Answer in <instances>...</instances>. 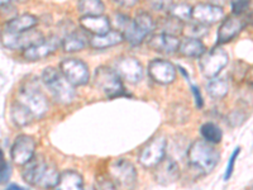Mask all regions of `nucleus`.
<instances>
[{"instance_id": "5701e85b", "label": "nucleus", "mask_w": 253, "mask_h": 190, "mask_svg": "<svg viewBox=\"0 0 253 190\" xmlns=\"http://www.w3.org/2000/svg\"><path fill=\"white\" fill-rule=\"evenodd\" d=\"M55 190H84L83 176L74 170L61 173Z\"/></svg>"}, {"instance_id": "7ed1b4c3", "label": "nucleus", "mask_w": 253, "mask_h": 190, "mask_svg": "<svg viewBox=\"0 0 253 190\" xmlns=\"http://www.w3.org/2000/svg\"><path fill=\"white\" fill-rule=\"evenodd\" d=\"M42 81L58 103L70 104L76 98L75 87L65 78L61 70L46 67L42 72Z\"/></svg>"}, {"instance_id": "b1692460", "label": "nucleus", "mask_w": 253, "mask_h": 190, "mask_svg": "<svg viewBox=\"0 0 253 190\" xmlns=\"http://www.w3.org/2000/svg\"><path fill=\"white\" fill-rule=\"evenodd\" d=\"M38 19L31 14H22L18 17L12 18L5 23L6 32H13V33H19V32H26L33 29V27L37 26Z\"/></svg>"}, {"instance_id": "4be33fe9", "label": "nucleus", "mask_w": 253, "mask_h": 190, "mask_svg": "<svg viewBox=\"0 0 253 190\" xmlns=\"http://www.w3.org/2000/svg\"><path fill=\"white\" fill-rule=\"evenodd\" d=\"M126 40L123 36V33L119 31H112L110 29L108 33L105 35H99V36H91L90 37V46L92 48L96 49H103V48H108V47H113V46H118L121 45L123 41Z\"/></svg>"}, {"instance_id": "9d476101", "label": "nucleus", "mask_w": 253, "mask_h": 190, "mask_svg": "<svg viewBox=\"0 0 253 190\" xmlns=\"http://www.w3.org/2000/svg\"><path fill=\"white\" fill-rule=\"evenodd\" d=\"M44 37L42 33L35 29L26 32H19V33H13V32L4 31L1 35V44L10 49H20L28 48L33 45L43 41Z\"/></svg>"}, {"instance_id": "9b49d317", "label": "nucleus", "mask_w": 253, "mask_h": 190, "mask_svg": "<svg viewBox=\"0 0 253 190\" xmlns=\"http://www.w3.org/2000/svg\"><path fill=\"white\" fill-rule=\"evenodd\" d=\"M35 139L28 135H20L13 142L12 150H10V157H12V161L14 165L24 166V165H27L31 161L32 158L35 157Z\"/></svg>"}, {"instance_id": "39448f33", "label": "nucleus", "mask_w": 253, "mask_h": 190, "mask_svg": "<svg viewBox=\"0 0 253 190\" xmlns=\"http://www.w3.org/2000/svg\"><path fill=\"white\" fill-rule=\"evenodd\" d=\"M18 101L23 104L24 107L35 115V118H42L49 109L46 95L41 92L40 87L36 83H26L20 88Z\"/></svg>"}, {"instance_id": "bb28decb", "label": "nucleus", "mask_w": 253, "mask_h": 190, "mask_svg": "<svg viewBox=\"0 0 253 190\" xmlns=\"http://www.w3.org/2000/svg\"><path fill=\"white\" fill-rule=\"evenodd\" d=\"M184 22H181L177 18L172 17V15H169V17L164 18V19L160 20V24L158 27L161 28L162 33H166V35L176 36L181 35L184 32Z\"/></svg>"}, {"instance_id": "ddd939ff", "label": "nucleus", "mask_w": 253, "mask_h": 190, "mask_svg": "<svg viewBox=\"0 0 253 190\" xmlns=\"http://www.w3.org/2000/svg\"><path fill=\"white\" fill-rule=\"evenodd\" d=\"M114 70L118 72L122 80L126 83L135 84L142 80L143 78V66L137 58L124 56L115 61Z\"/></svg>"}, {"instance_id": "4c0bfd02", "label": "nucleus", "mask_w": 253, "mask_h": 190, "mask_svg": "<svg viewBox=\"0 0 253 190\" xmlns=\"http://www.w3.org/2000/svg\"><path fill=\"white\" fill-rule=\"evenodd\" d=\"M10 174H12L10 166H9L8 162L4 160V157H1V176H0V182H1V184L8 182L9 178H10Z\"/></svg>"}, {"instance_id": "dca6fc26", "label": "nucleus", "mask_w": 253, "mask_h": 190, "mask_svg": "<svg viewBox=\"0 0 253 190\" xmlns=\"http://www.w3.org/2000/svg\"><path fill=\"white\" fill-rule=\"evenodd\" d=\"M155 180L160 185H170L177 182L180 178V167L175 158L165 157L157 166L155 167Z\"/></svg>"}, {"instance_id": "c9c22d12", "label": "nucleus", "mask_w": 253, "mask_h": 190, "mask_svg": "<svg viewBox=\"0 0 253 190\" xmlns=\"http://www.w3.org/2000/svg\"><path fill=\"white\" fill-rule=\"evenodd\" d=\"M251 0H230V6L234 15H241L250 8Z\"/></svg>"}, {"instance_id": "4468645a", "label": "nucleus", "mask_w": 253, "mask_h": 190, "mask_svg": "<svg viewBox=\"0 0 253 190\" xmlns=\"http://www.w3.org/2000/svg\"><path fill=\"white\" fill-rule=\"evenodd\" d=\"M148 75L161 85H169L176 79V67L166 60H153L148 65Z\"/></svg>"}, {"instance_id": "393cba45", "label": "nucleus", "mask_w": 253, "mask_h": 190, "mask_svg": "<svg viewBox=\"0 0 253 190\" xmlns=\"http://www.w3.org/2000/svg\"><path fill=\"white\" fill-rule=\"evenodd\" d=\"M178 52L186 57H202L205 53V47L202 40L186 37L184 41H181Z\"/></svg>"}, {"instance_id": "f8f14e48", "label": "nucleus", "mask_w": 253, "mask_h": 190, "mask_svg": "<svg viewBox=\"0 0 253 190\" xmlns=\"http://www.w3.org/2000/svg\"><path fill=\"white\" fill-rule=\"evenodd\" d=\"M60 70L74 87H83L89 81L90 74L86 63L79 58L63 60L60 65Z\"/></svg>"}, {"instance_id": "ea45409f", "label": "nucleus", "mask_w": 253, "mask_h": 190, "mask_svg": "<svg viewBox=\"0 0 253 190\" xmlns=\"http://www.w3.org/2000/svg\"><path fill=\"white\" fill-rule=\"evenodd\" d=\"M114 1L121 6H124V8H133L138 3V0H114Z\"/></svg>"}, {"instance_id": "c756f323", "label": "nucleus", "mask_w": 253, "mask_h": 190, "mask_svg": "<svg viewBox=\"0 0 253 190\" xmlns=\"http://www.w3.org/2000/svg\"><path fill=\"white\" fill-rule=\"evenodd\" d=\"M208 32H209V28H208L207 24H203L200 22L191 19L184 24V32L182 33H185V36L189 38L202 40L203 37L208 35Z\"/></svg>"}, {"instance_id": "58836bf2", "label": "nucleus", "mask_w": 253, "mask_h": 190, "mask_svg": "<svg viewBox=\"0 0 253 190\" xmlns=\"http://www.w3.org/2000/svg\"><path fill=\"white\" fill-rule=\"evenodd\" d=\"M191 90H193V93H194V98H195L196 107L203 108V104H204V101H203L202 94H200V90H199V88H196L195 85H191Z\"/></svg>"}, {"instance_id": "2f4dec72", "label": "nucleus", "mask_w": 253, "mask_h": 190, "mask_svg": "<svg viewBox=\"0 0 253 190\" xmlns=\"http://www.w3.org/2000/svg\"><path fill=\"white\" fill-rule=\"evenodd\" d=\"M170 15L186 23V22L193 19V8L186 3L173 4L172 9L170 10Z\"/></svg>"}, {"instance_id": "c03bdc74", "label": "nucleus", "mask_w": 253, "mask_h": 190, "mask_svg": "<svg viewBox=\"0 0 253 190\" xmlns=\"http://www.w3.org/2000/svg\"><path fill=\"white\" fill-rule=\"evenodd\" d=\"M250 22H251V23H252V24H253V13H252V14H251V18H250Z\"/></svg>"}, {"instance_id": "1a4fd4ad", "label": "nucleus", "mask_w": 253, "mask_h": 190, "mask_svg": "<svg viewBox=\"0 0 253 190\" xmlns=\"http://www.w3.org/2000/svg\"><path fill=\"white\" fill-rule=\"evenodd\" d=\"M167 140L165 136H155L139 152V164L144 167H156L166 157Z\"/></svg>"}, {"instance_id": "20e7f679", "label": "nucleus", "mask_w": 253, "mask_h": 190, "mask_svg": "<svg viewBox=\"0 0 253 190\" xmlns=\"http://www.w3.org/2000/svg\"><path fill=\"white\" fill-rule=\"evenodd\" d=\"M157 24L155 23L153 18L148 13L139 12L135 15L134 19L128 18L121 31L124 38L129 42L132 46H138L144 41V38L151 35Z\"/></svg>"}, {"instance_id": "f704fd0d", "label": "nucleus", "mask_w": 253, "mask_h": 190, "mask_svg": "<svg viewBox=\"0 0 253 190\" xmlns=\"http://www.w3.org/2000/svg\"><path fill=\"white\" fill-rule=\"evenodd\" d=\"M247 119V114L246 112H243L242 109H234L229 113L228 115V121H229L230 126L232 127H238L241 124L245 123V121Z\"/></svg>"}, {"instance_id": "e433bc0d", "label": "nucleus", "mask_w": 253, "mask_h": 190, "mask_svg": "<svg viewBox=\"0 0 253 190\" xmlns=\"http://www.w3.org/2000/svg\"><path fill=\"white\" fill-rule=\"evenodd\" d=\"M239 152H241V148L238 147V148H236V150L233 151V153L230 155L229 162H228V166H227V170H225V174H224V180L230 179V176H232V174H233L234 164H236V160H237V157H238Z\"/></svg>"}, {"instance_id": "423d86ee", "label": "nucleus", "mask_w": 253, "mask_h": 190, "mask_svg": "<svg viewBox=\"0 0 253 190\" xmlns=\"http://www.w3.org/2000/svg\"><path fill=\"white\" fill-rule=\"evenodd\" d=\"M94 85L108 96H121L126 94L122 78L109 66H100L95 70Z\"/></svg>"}, {"instance_id": "72a5a7b5", "label": "nucleus", "mask_w": 253, "mask_h": 190, "mask_svg": "<svg viewBox=\"0 0 253 190\" xmlns=\"http://www.w3.org/2000/svg\"><path fill=\"white\" fill-rule=\"evenodd\" d=\"M95 190H119V188L109 175L98 176L95 179Z\"/></svg>"}, {"instance_id": "37998d69", "label": "nucleus", "mask_w": 253, "mask_h": 190, "mask_svg": "<svg viewBox=\"0 0 253 190\" xmlns=\"http://www.w3.org/2000/svg\"><path fill=\"white\" fill-rule=\"evenodd\" d=\"M13 1H17V0H0V3H1V6L9 5V4L13 3Z\"/></svg>"}, {"instance_id": "a211bd4d", "label": "nucleus", "mask_w": 253, "mask_h": 190, "mask_svg": "<svg viewBox=\"0 0 253 190\" xmlns=\"http://www.w3.org/2000/svg\"><path fill=\"white\" fill-rule=\"evenodd\" d=\"M245 20L239 18L238 15L227 18L219 27L218 36H216V44L223 45L232 41L241 33L242 29L245 28Z\"/></svg>"}, {"instance_id": "a878e982", "label": "nucleus", "mask_w": 253, "mask_h": 190, "mask_svg": "<svg viewBox=\"0 0 253 190\" xmlns=\"http://www.w3.org/2000/svg\"><path fill=\"white\" fill-rule=\"evenodd\" d=\"M10 118H12L13 123L17 124V126L26 127L35 119V115L32 114L23 104L15 101L10 107Z\"/></svg>"}, {"instance_id": "6ab92c4d", "label": "nucleus", "mask_w": 253, "mask_h": 190, "mask_svg": "<svg viewBox=\"0 0 253 190\" xmlns=\"http://www.w3.org/2000/svg\"><path fill=\"white\" fill-rule=\"evenodd\" d=\"M181 41L176 36L166 35V33H158L153 35L148 41V46L156 52L165 53V55H172L180 49Z\"/></svg>"}, {"instance_id": "79ce46f5", "label": "nucleus", "mask_w": 253, "mask_h": 190, "mask_svg": "<svg viewBox=\"0 0 253 190\" xmlns=\"http://www.w3.org/2000/svg\"><path fill=\"white\" fill-rule=\"evenodd\" d=\"M248 83L253 85V67L250 70V72H248Z\"/></svg>"}, {"instance_id": "aec40b11", "label": "nucleus", "mask_w": 253, "mask_h": 190, "mask_svg": "<svg viewBox=\"0 0 253 190\" xmlns=\"http://www.w3.org/2000/svg\"><path fill=\"white\" fill-rule=\"evenodd\" d=\"M80 24L84 31L92 36L105 35L110 31V20L105 15H83Z\"/></svg>"}, {"instance_id": "6e6552de", "label": "nucleus", "mask_w": 253, "mask_h": 190, "mask_svg": "<svg viewBox=\"0 0 253 190\" xmlns=\"http://www.w3.org/2000/svg\"><path fill=\"white\" fill-rule=\"evenodd\" d=\"M229 62L228 52L221 47H214L210 51L205 52L200 57V71L207 79H215Z\"/></svg>"}, {"instance_id": "2eb2a0df", "label": "nucleus", "mask_w": 253, "mask_h": 190, "mask_svg": "<svg viewBox=\"0 0 253 190\" xmlns=\"http://www.w3.org/2000/svg\"><path fill=\"white\" fill-rule=\"evenodd\" d=\"M60 38L57 36H51V37L44 38L43 41L24 49L23 57L27 61H40L51 55L52 52H55L60 47Z\"/></svg>"}, {"instance_id": "f257e3e1", "label": "nucleus", "mask_w": 253, "mask_h": 190, "mask_svg": "<svg viewBox=\"0 0 253 190\" xmlns=\"http://www.w3.org/2000/svg\"><path fill=\"white\" fill-rule=\"evenodd\" d=\"M22 175L27 184L41 189H51L57 185L61 174L55 165L47 161L43 156L36 155L28 164L24 165Z\"/></svg>"}, {"instance_id": "a18cd8bd", "label": "nucleus", "mask_w": 253, "mask_h": 190, "mask_svg": "<svg viewBox=\"0 0 253 190\" xmlns=\"http://www.w3.org/2000/svg\"><path fill=\"white\" fill-rule=\"evenodd\" d=\"M247 190H253V184L252 185H251V187L250 188H248V189Z\"/></svg>"}, {"instance_id": "f03ea898", "label": "nucleus", "mask_w": 253, "mask_h": 190, "mask_svg": "<svg viewBox=\"0 0 253 190\" xmlns=\"http://www.w3.org/2000/svg\"><path fill=\"white\" fill-rule=\"evenodd\" d=\"M190 167L196 173L205 175L214 170L219 162V151L205 140H198L190 144L186 153Z\"/></svg>"}, {"instance_id": "cd10ccee", "label": "nucleus", "mask_w": 253, "mask_h": 190, "mask_svg": "<svg viewBox=\"0 0 253 190\" xmlns=\"http://www.w3.org/2000/svg\"><path fill=\"white\" fill-rule=\"evenodd\" d=\"M207 92L211 98L223 99L229 92V83L225 79H211L207 85Z\"/></svg>"}, {"instance_id": "473e14b6", "label": "nucleus", "mask_w": 253, "mask_h": 190, "mask_svg": "<svg viewBox=\"0 0 253 190\" xmlns=\"http://www.w3.org/2000/svg\"><path fill=\"white\" fill-rule=\"evenodd\" d=\"M146 3L153 12L167 13L173 6V0H146Z\"/></svg>"}, {"instance_id": "c85d7f7f", "label": "nucleus", "mask_w": 253, "mask_h": 190, "mask_svg": "<svg viewBox=\"0 0 253 190\" xmlns=\"http://www.w3.org/2000/svg\"><path fill=\"white\" fill-rule=\"evenodd\" d=\"M78 6L83 15H103L105 10L101 0H79Z\"/></svg>"}, {"instance_id": "7c9ffc66", "label": "nucleus", "mask_w": 253, "mask_h": 190, "mask_svg": "<svg viewBox=\"0 0 253 190\" xmlns=\"http://www.w3.org/2000/svg\"><path fill=\"white\" fill-rule=\"evenodd\" d=\"M200 135L203 136V140L210 142V143L216 144L221 141V137H223V132L219 128L216 124L214 123H204L200 127Z\"/></svg>"}, {"instance_id": "f3484780", "label": "nucleus", "mask_w": 253, "mask_h": 190, "mask_svg": "<svg viewBox=\"0 0 253 190\" xmlns=\"http://www.w3.org/2000/svg\"><path fill=\"white\" fill-rule=\"evenodd\" d=\"M223 18H224V12H223L221 6L202 3L193 8V19L203 24H207V26L218 23Z\"/></svg>"}, {"instance_id": "a19ab883", "label": "nucleus", "mask_w": 253, "mask_h": 190, "mask_svg": "<svg viewBox=\"0 0 253 190\" xmlns=\"http://www.w3.org/2000/svg\"><path fill=\"white\" fill-rule=\"evenodd\" d=\"M8 190H28V189L19 187V185H17V184H12L10 187L8 188Z\"/></svg>"}, {"instance_id": "412c9836", "label": "nucleus", "mask_w": 253, "mask_h": 190, "mask_svg": "<svg viewBox=\"0 0 253 190\" xmlns=\"http://www.w3.org/2000/svg\"><path fill=\"white\" fill-rule=\"evenodd\" d=\"M90 45V37L87 36L86 31H71L67 33L66 37L62 41V47L65 52H78L84 49Z\"/></svg>"}, {"instance_id": "0eeeda50", "label": "nucleus", "mask_w": 253, "mask_h": 190, "mask_svg": "<svg viewBox=\"0 0 253 190\" xmlns=\"http://www.w3.org/2000/svg\"><path fill=\"white\" fill-rule=\"evenodd\" d=\"M108 173L119 190H133L137 184V170L134 165L126 158H117L110 162Z\"/></svg>"}]
</instances>
